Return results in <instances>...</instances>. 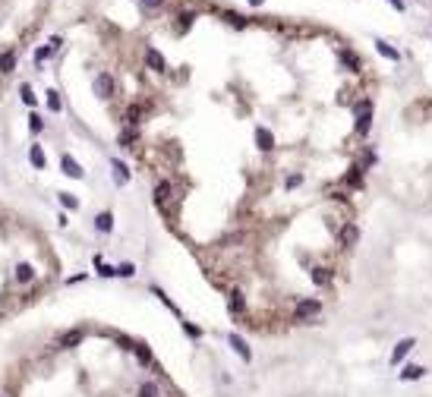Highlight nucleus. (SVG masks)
I'll list each match as a JSON object with an SVG mask.
<instances>
[{
	"label": "nucleus",
	"mask_w": 432,
	"mask_h": 397,
	"mask_svg": "<svg viewBox=\"0 0 432 397\" xmlns=\"http://www.w3.org/2000/svg\"><path fill=\"white\" fill-rule=\"evenodd\" d=\"M224 19H227L230 25H237V29H243V25H246V19H243V16H237V13H224Z\"/></svg>",
	"instance_id": "obj_32"
},
{
	"label": "nucleus",
	"mask_w": 432,
	"mask_h": 397,
	"mask_svg": "<svg viewBox=\"0 0 432 397\" xmlns=\"http://www.w3.org/2000/svg\"><path fill=\"white\" fill-rule=\"evenodd\" d=\"M139 3H142L145 10H161V3H164V0H139Z\"/></svg>",
	"instance_id": "obj_37"
},
{
	"label": "nucleus",
	"mask_w": 432,
	"mask_h": 397,
	"mask_svg": "<svg viewBox=\"0 0 432 397\" xmlns=\"http://www.w3.org/2000/svg\"><path fill=\"white\" fill-rule=\"evenodd\" d=\"M413 347H416V338H404V340H397L394 350H391V366H397V362H401Z\"/></svg>",
	"instance_id": "obj_7"
},
{
	"label": "nucleus",
	"mask_w": 432,
	"mask_h": 397,
	"mask_svg": "<svg viewBox=\"0 0 432 397\" xmlns=\"http://www.w3.org/2000/svg\"><path fill=\"white\" fill-rule=\"evenodd\" d=\"M92 92H95V98H101V101L114 98V79H111L108 73H98L95 82H92Z\"/></svg>",
	"instance_id": "obj_2"
},
{
	"label": "nucleus",
	"mask_w": 432,
	"mask_h": 397,
	"mask_svg": "<svg viewBox=\"0 0 432 397\" xmlns=\"http://www.w3.org/2000/svg\"><path fill=\"white\" fill-rule=\"evenodd\" d=\"M32 278H35V268H32L29 262H19V265H16V281H19V284H29Z\"/></svg>",
	"instance_id": "obj_14"
},
{
	"label": "nucleus",
	"mask_w": 432,
	"mask_h": 397,
	"mask_svg": "<svg viewBox=\"0 0 432 397\" xmlns=\"http://www.w3.org/2000/svg\"><path fill=\"white\" fill-rule=\"evenodd\" d=\"M391 6H394V10H404V0H391Z\"/></svg>",
	"instance_id": "obj_38"
},
{
	"label": "nucleus",
	"mask_w": 432,
	"mask_h": 397,
	"mask_svg": "<svg viewBox=\"0 0 432 397\" xmlns=\"http://www.w3.org/2000/svg\"><path fill=\"white\" fill-rule=\"evenodd\" d=\"M51 54H54V48H51V44H48V48H38V54H35V60H38V63H44V60H48Z\"/></svg>",
	"instance_id": "obj_35"
},
{
	"label": "nucleus",
	"mask_w": 432,
	"mask_h": 397,
	"mask_svg": "<svg viewBox=\"0 0 432 397\" xmlns=\"http://www.w3.org/2000/svg\"><path fill=\"white\" fill-rule=\"evenodd\" d=\"M357 240H360V227H357V224L341 227V243H344V246H354Z\"/></svg>",
	"instance_id": "obj_12"
},
{
	"label": "nucleus",
	"mask_w": 432,
	"mask_h": 397,
	"mask_svg": "<svg viewBox=\"0 0 432 397\" xmlns=\"http://www.w3.org/2000/svg\"><path fill=\"white\" fill-rule=\"evenodd\" d=\"M341 60H344V63H347V66H350V70H354V73H360V57H357V54L344 51V54H341Z\"/></svg>",
	"instance_id": "obj_26"
},
{
	"label": "nucleus",
	"mask_w": 432,
	"mask_h": 397,
	"mask_svg": "<svg viewBox=\"0 0 432 397\" xmlns=\"http://www.w3.org/2000/svg\"><path fill=\"white\" fill-rule=\"evenodd\" d=\"M369 123H372V101L366 98V101L357 104V136H366Z\"/></svg>",
	"instance_id": "obj_1"
},
{
	"label": "nucleus",
	"mask_w": 432,
	"mask_h": 397,
	"mask_svg": "<svg viewBox=\"0 0 432 397\" xmlns=\"http://www.w3.org/2000/svg\"><path fill=\"white\" fill-rule=\"evenodd\" d=\"M249 3H252V6H259V3H262V0H249Z\"/></svg>",
	"instance_id": "obj_39"
},
{
	"label": "nucleus",
	"mask_w": 432,
	"mask_h": 397,
	"mask_svg": "<svg viewBox=\"0 0 432 397\" xmlns=\"http://www.w3.org/2000/svg\"><path fill=\"white\" fill-rule=\"evenodd\" d=\"M139 117H142V104H130V107H126V123H139Z\"/></svg>",
	"instance_id": "obj_25"
},
{
	"label": "nucleus",
	"mask_w": 432,
	"mask_h": 397,
	"mask_svg": "<svg viewBox=\"0 0 432 397\" xmlns=\"http://www.w3.org/2000/svg\"><path fill=\"white\" fill-rule=\"evenodd\" d=\"M376 51L382 54V57H388V60H401V54L391 48V44H385V41H376Z\"/></svg>",
	"instance_id": "obj_22"
},
{
	"label": "nucleus",
	"mask_w": 432,
	"mask_h": 397,
	"mask_svg": "<svg viewBox=\"0 0 432 397\" xmlns=\"http://www.w3.org/2000/svg\"><path fill=\"white\" fill-rule=\"evenodd\" d=\"M29 130H32V132H41V130H44V120L38 117V113H32V117H29Z\"/></svg>",
	"instance_id": "obj_31"
},
{
	"label": "nucleus",
	"mask_w": 432,
	"mask_h": 397,
	"mask_svg": "<svg viewBox=\"0 0 432 397\" xmlns=\"http://www.w3.org/2000/svg\"><path fill=\"white\" fill-rule=\"evenodd\" d=\"M95 230H98V233H111V230H114V214H111V211H101V214L95 218Z\"/></svg>",
	"instance_id": "obj_11"
},
{
	"label": "nucleus",
	"mask_w": 432,
	"mask_h": 397,
	"mask_svg": "<svg viewBox=\"0 0 432 397\" xmlns=\"http://www.w3.org/2000/svg\"><path fill=\"white\" fill-rule=\"evenodd\" d=\"M136 274V265H120L117 268V278H132Z\"/></svg>",
	"instance_id": "obj_34"
},
{
	"label": "nucleus",
	"mask_w": 432,
	"mask_h": 397,
	"mask_svg": "<svg viewBox=\"0 0 432 397\" xmlns=\"http://www.w3.org/2000/svg\"><path fill=\"white\" fill-rule=\"evenodd\" d=\"M256 145H259V151H271V149H275V136H271L268 126H256Z\"/></svg>",
	"instance_id": "obj_8"
},
{
	"label": "nucleus",
	"mask_w": 432,
	"mask_h": 397,
	"mask_svg": "<svg viewBox=\"0 0 432 397\" xmlns=\"http://www.w3.org/2000/svg\"><path fill=\"white\" fill-rule=\"evenodd\" d=\"M0 397H3V394H0Z\"/></svg>",
	"instance_id": "obj_40"
},
{
	"label": "nucleus",
	"mask_w": 432,
	"mask_h": 397,
	"mask_svg": "<svg viewBox=\"0 0 432 397\" xmlns=\"http://www.w3.org/2000/svg\"><path fill=\"white\" fill-rule=\"evenodd\" d=\"M192 19H196L192 13H180V16H177V32H186L192 25Z\"/></svg>",
	"instance_id": "obj_28"
},
{
	"label": "nucleus",
	"mask_w": 432,
	"mask_h": 397,
	"mask_svg": "<svg viewBox=\"0 0 432 397\" xmlns=\"http://www.w3.org/2000/svg\"><path fill=\"white\" fill-rule=\"evenodd\" d=\"M145 63H149V70H155V73H161V70H164V57H161V54H158L155 48L145 51Z\"/></svg>",
	"instance_id": "obj_13"
},
{
	"label": "nucleus",
	"mask_w": 432,
	"mask_h": 397,
	"mask_svg": "<svg viewBox=\"0 0 432 397\" xmlns=\"http://www.w3.org/2000/svg\"><path fill=\"white\" fill-rule=\"evenodd\" d=\"M82 338H85L82 328H66L60 338H57V347H60V350H73V347L82 344Z\"/></svg>",
	"instance_id": "obj_5"
},
{
	"label": "nucleus",
	"mask_w": 432,
	"mask_h": 397,
	"mask_svg": "<svg viewBox=\"0 0 432 397\" xmlns=\"http://www.w3.org/2000/svg\"><path fill=\"white\" fill-rule=\"evenodd\" d=\"M300 183H303V173H290V177H287V183H284V186H287V189H297Z\"/></svg>",
	"instance_id": "obj_33"
},
{
	"label": "nucleus",
	"mask_w": 432,
	"mask_h": 397,
	"mask_svg": "<svg viewBox=\"0 0 432 397\" xmlns=\"http://www.w3.org/2000/svg\"><path fill=\"white\" fill-rule=\"evenodd\" d=\"M319 312H322V302H319V300H300L297 309H294V319L306 321V319H312V315H319Z\"/></svg>",
	"instance_id": "obj_4"
},
{
	"label": "nucleus",
	"mask_w": 432,
	"mask_h": 397,
	"mask_svg": "<svg viewBox=\"0 0 432 397\" xmlns=\"http://www.w3.org/2000/svg\"><path fill=\"white\" fill-rule=\"evenodd\" d=\"M111 167H114V177H117V183H130V167H126L120 158H114V161H111Z\"/></svg>",
	"instance_id": "obj_15"
},
{
	"label": "nucleus",
	"mask_w": 432,
	"mask_h": 397,
	"mask_svg": "<svg viewBox=\"0 0 432 397\" xmlns=\"http://www.w3.org/2000/svg\"><path fill=\"white\" fill-rule=\"evenodd\" d=\"M60 196V202H63V208H79V199L73 196V192H57Z\"/></svg>",
	"instance_id": "obj_29"
},
{
	"label": "nucleus",
	"mask_w": 432,
	"mask_h": 397,
	"mask_svg": "<svg viewBox=\"0 0 432 397\" xmlns=\"http://www.w3.org/2000/svg\"><path fill=\"white\" fill-rule=\"evenodd\" d=\"M227 344L237 350V356H240L243 362H249V359H252V350H249V344L240 338V334H230V338H227Z\"/></svg>",
	"instance_id": "obj_9"
},
{
	"label": "nucleus",
	"mask_w": 432,
	"mask_h": 397,
	"mask_svg": "<svg viewBox=\"0 0 432 397\" xmlns=\"http://www.w3.org/2000/svg\"><path fill=\"white\" fill-rule=\"evenodd\" d=\"M95 265H98V274H101V278H117V268L114 265H104L101 255H95Z\"/></svg>",
	"instance_id": "obj_23"
},
{
	"label": "nucleus",
	"mask_w": 432,
	"mask_h": 397,
	"mask_svg": "<svg viewBox=\"0 0 432 397\" xmlns=\"http://www.w3.org/2000/svg\"><path fill=\"white\" fill-rule=\"evenodd\" d=\"M48 107H51L54 113H60V107H63V98H60V92H57V89H51V92H48Z\"/></svg>",
	"instance_id": "obj_21"
},
{
	"label": "nucleus",
	"mask_w": 432,
	"mask_h": 397,
	"mask_svg": "<svg viewBox=\"0 0 432 397\" xmlns=\"http://www.w3.org/2000/svg\"><path fill=\"white\" fill-rule=\"evenodd\" d=\"M347 183H350V186H363V167H350Z\"/></svg>",
	"instance_id": "obj_27"
},
{
	"label": "nucleus",
	"mask_w": 432,
	"mask_h": 397,
	"mask_svg": "<svg viewBox=\"0 0 432 397\" xmlns=\"http://www.w3.org/2000/svg\"><path fill=\"white\" fill-rule=\"evenodd\" d=\"M183 328H186V334H189V338H202V328L189 325V321H183Z\"/></svg>",
	"instance_id": "obj_36"
},
{
	"label": "nucleus",
	"mask_w": 432,
	"mask_h": 397,
	"mask_svg": "<svg viewBox=\"0 0 432 397\" xmlns=\"http://www.w3.org/2000/svg\"><path fill=\"white\" fill-rule=\"evenodd\" d=\"M132 353L139 356V362H142V366H151V362H155V356H151V350L145 347V344H136V347H132Z\"/></svg>",
	"instance_id": "obj_18"
},
{
	"label": "nucleus",
	"mask_w": 432,
	"mask_h": 397,
	"mask_svg": "<svg viewBox=\"0 0 432 397\" xmlns=\"http://www.w3.org/2000/svg\"><path fill=\"white\" fill-rule=\"evenodd\" d=\"M29 161L38 167V170H44V164H48V161H44V151H41V145H32V149H29Z\"/></svg>",
	"instance_id": "obj_17"
},
{
	"label": "nucleus",
	"mask_w": 432,
	"mask_h": 397,
	"mask_svg": "<svg viewBox=\"0 0 432 397\" xmlns=\"http://www.w3.org/2000/svg\"><path fill=\"white\" fill-rule=\"evenodd\" d=\"M19 95H22V101H25V104H32V107H35V95H32V85H19Z\"/></svg>",
	"instance_id": "obj_30"
},
{
	"label": "nucleus",
	"mask_w": 432,
	"mask_h": 397,
	"mask_svg": "<svg viewBox=\"0 0 432 397\" xmlns=\"http://www.w3.org/2000/svg\"><path fill=\"white\" fill-rule=\"evenodd\" d=\"M423 375H426V366H404L401 372H397V378L401 381H420Z\"/></svg>",
	"instance_id": "obj_10"
},
{
	"label": "nucleus",
	"mask_w": 432,
	"mask_h": 397,
	"mask_svg": "<svg viewBox=\"0 0 432 397\" xmlns=\"http://www.w3.org/2000/svg\"><path fill=\"white\" fill-rule=\"evenodd\" d=\"M243 309H246V300H243L240 290H234L230 293V312H243Z\"/></svg>",
	"instance_id": "obj_24"
},
{
	"label": "nucleus",
	"mask_w": 432,
	"mask_h": 397,
	"mask_svg": "<svg viewBox=\"0 0 432 397\" xmlns=\"http://www.w3.org/2000/svg\"><path fill=\"white\" fill-rule=\"evenodd\" d=\"M328 281H331V271H328V268H312V284L325 287Z\"/></svg>",
	"instance_id": "obj_20"
},
{
	"label": "nucleus",
	"mask_w": 432,
	"mask_h": 397,
	"mask_svg": "<svg viewBox=\"0 0 432 397\" xmlns=\"http://www.w3.org/2000/svg\"><path fill=\"white\" fill-rule=\"evenodd\" d=\"M60 167H63V173H66V177H73V180H82V177H85L82 164H79V161L73 158V154H63V158H60Z\"/></svg>",
	"instance_id": "obj_6"
},
{
	"label": "nucleus",
	"mask_w": 432,
	"mask_h": 397,
	"mask_svg": "<svg viewBox=\"0 0 432 397\" xmlns=\"http://www.w3.org/2000/svg\"><path fill=\"white\" fill-rule=\"evenodd\" d=\"M139 397H161L158 381H142V385H139Z\"/></svg>",
	"instance_id": "obj_19"
},
{
	"label": "nucleus",
	"mask_w": 432,
	"mask_h": 397,
	"mask_svg": "<svg viewBox=\"0 0 432 397\" xmlns=\"http://www.w3.org/2000/svg\"><path fill=\"white\" fill-rule=\"evenodd\" d=\"M16 70V51H6V54H0V73H13Z\"/></svg>",
	"instance_id": "obj_16"
},
{
	"label": "nucleus",
	"mask_w": 432,
	"mask_h": 397,
	"mask_svg": "<svg viewBox=\"0 0 432 397\" xmlns=\"http://www.w3.org/2000/svg\"><path fill=\"white\" fill-rule=\"evenodd\" d=\"M174 183H170V180H161V183L155 186V192H151V199H155V205L158 208H168L170 202H174Z\"/></svg>",
	"instance_id": "obj_3"
}]
</instances>
